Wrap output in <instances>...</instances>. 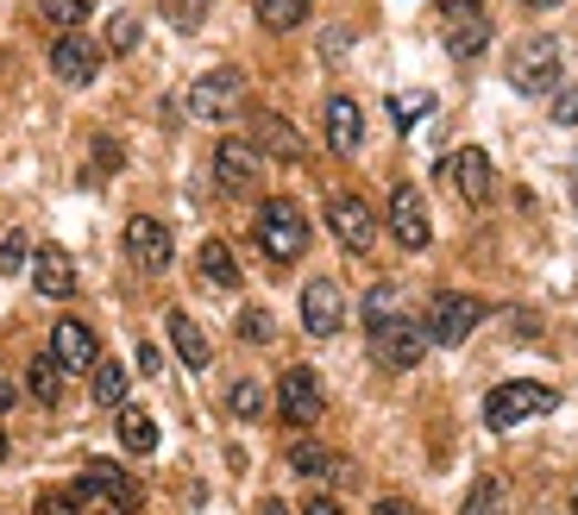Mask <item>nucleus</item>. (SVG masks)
Segmentation results:
<instances>
[{
    "instance_id": "nucleus-1",
    "label": "nucleus",
    "mask_w": 578,
    "mask_h": 515,
    "mask_svg": "<svg viewBox=\"0 0 578 515\" xmlns=\"http://www.w3.org/2000/svg\"><path fill=\"white\" fill-rule=\"evenodd\" d=\"M554 390L547 383H497L491 396H484V428L491 434H509V428H522V421H540V415H554Z\"/></svg>"
},
{
    "instance_id": "nucleus-2",
    "label": "nucleus",
    "mask_w": 578,
    "mask_h": 515,
    "mask_svg": "<svg viewBox=\"0 0 578 515\" xmlns=\"http://www.w3.org/2000/svg\"><path fill=\"white\" fill-rule=\"evenodd\" d=\"M258 246H265L270 265H296V258L309 251V220H302V208L283 202V195H270L265 208H258Z\"/></svg>"
},
{
    "instance_id": "nucleus-3",
    "label": "nucleus",
    "mask_w": 578,
    "mask_h": 515,
    "mask_svg": "<svg viewBox=\"0 0 578 515\" xmlns=\"http://www.w3.org/2000/svg\"><path fill=\"white\" fill-rule=\"evenodd\" d=\"M371 327V359L390 364V371H415L427 359V327L415 315H384V321H365Z\"/></svg>"
},
{
    "instance_id": "nucleus-4",
    "label": "nucleus",
    "mask_w": 578,
    "mask_h": 515,
    "mask_svg": "<svg viewBox=\"0 0 578 515\" xmlns=\"http://www.w3.org/2000/svg\"><path fill=\"white\" fill-rule=\"evenodd\" d=\"M559 63H566L559 39H547V32H540V39H522V44H516V58H509V82H516L522 95H554L559 76H566Z\"/></svg>"
},
{
    "instance_id": "nucleus-5",
    "label": "nucleus",
    "mask_w": 578,
    "mask_h": 515,
    "mask_svg": "<svg viewBox=\"0 0 578 515\" xmlns=\"http://www.w3.org/2000/svg\"><path fill=\"white\" fill-rule=\"evenodd\" d=\"M76 503H107L114 515H133L145 503V491L133 484V472H120L114 459H89L76 477Z\"/></svg>"
},
{
    "instance_id": "nucleus-6",
    "label": "nucleus",
    "mask_w": 578,
    "mask_h": 515,
    "mask_svg": "<svg viewBox=\"0 0 578 515\" xmlns=\"http://www.w3.org/2000/svg\"><path fill=\"white\" fill-rule=\"evenodd\" d=\"M484 321V302L478 296H460V289H441L434 302H427V340L434 346H465L472 340V327Z\"/></svg>"
},
{
    "instance_id": "nucleus-7",
    "label": "nucleus",
    "mask_w": 578,
    "mask_h": 515,
    "mask_svg": "<svg viewBox=\"0 0 578 515\" xmlns=\"http://www.w3.org/2000/svg\"><path fill=\"white\" fill-rule=\"evenodd\" d=\"M390 233H396L403 251H422L427 239H434V220H427V202L415 183H396V189H390Z\"/></svg>"
},
{
    "instance_id": "nucleus-8",
    "label": "nucleus",
    "mask_w": 578,
    "mask_h": 515,
    "mask_svg": "<svg viewBox=\"0 0 578 515\" xmlns=\"http://www.w3.org/2000/svg\"><path fill=\"white\" fill-rule=\"evenodd\" d=\"M126 258H133L138 270H171V258H176V239H171V227L164 220H152V214H133L126 220Z\"/></svg>"
},
{
    "instance_id": "nucleus-9",
    "label": "nucleus",
    "mask_w": 578,
    "mask_h": 515,
    "mask_svg": "<svg viewBox=\"0 0 578 515\" xmlns=\"http://www.w3.org/2000/svg\"><path fill=\"white\" fill-rule=\"evenodd\" d=\"M258 171H265V152H258L251 138H220V145H214V183L227 195H246L251 183H258Z\"/></svg>"
},
{
    "instance_id": "nucleus-10",
    "label": "nucleus",
    "mask_w": 578,
    "mask_h": 515,
    "mask_svg": "<svg viewBox=\"0 0 578 515\" xmlns=\"http://www.w3.org/2000/svg\"><path fill=\"white\" fill-rule=\"evenodd\" d=\"M239 95H246V76L220 63V70H208V76H195V89H189V120H227Z\"/></svg>"
},
{
    "instance_id": "nucleus-11",
    "label": "nucleus",
    "mask_w": 578,
    "mask_h": 515,
    "mask_svg": "<svg viewBox=\"0 0 578 515\" xmlns=\"http://www.w3.org/2000/svg\"><path fill=\"white\" fill-rule=\"evenodd\" d=\"M340 321H347V289L333 277H309L302 284V327L314 340H328V333H340Z\"/></svg>"
},
{
    "instance_id": "nucleus-12",
    "label": "nucleus",
    "mask_w": 578,
    "mask_h": 515,
    "mask_svg": "<svg viewBox=\"0 0 578 515\" xmlns=\"http://www.w3.org/2000/svg\"><path fill=\"white\" fill-rule=\"evenodd\" d=\"M51 76L70 82V89H89L101 76V44H89L82 32H58L51 44Z\"/></svg>"
},
{
    "instance_id": "nucleus-13",
    "label": "nucleus",
    "mask_w": 578,
    "mask_h": 515,
    "mask_svg": "<svg viewBox=\"0 0 578 515\" xmlns=\"http://www.w3.org/2000/svg\"><path fill=\"white\" fill-rule=\"evenodd\" d=\"M277 409H283V421H296V428L321 421V378H314L309 364H289L283 371V383H277Z\"/></svg>"
},
{
    "instance_id": "nucleus-14",
    "label": "nucleus",
    "mask_w": 578,
    "mask_h": 515,
    "mask_svg": "<svg viewBox=\"0 0 578 515\" xmlns=\"http://www.w3.org/2000/svg\"><path fill=\"white\" fill-rule=\"evenodd\" d=\"M328 227H333V239H340L347 251H371V239H378V220H371V208L359 202V195H333Z\"/></svg>"
},
{
    "instance_id": "nucleus-15",
    "label": "nucleus",
    "mask_w": 578,
    "mask_h": 515,
    "mask_svg": "<svg viewBox=\"0 0 578 515\" xmlns=\"http://www.w3.org/2000/svg\"><path fill=\"white\" fill-rule=\"evenodd\" d=\"M446 183L460 189V202H491V157L478 152V145H460V152L446 157Z\"/></svg>"
},
{
    "instance_id": "nucleus-16",
    "label": "nucleus",
    "mask_w": 578,
    "mask_h": 515,
    "mask_svg": "<svg viewBox=\"0 0 578 515\" xmlns=\"http://www.w3.org/2000/svg\"><path fill=\"white\" fill-rule=\"evenodd\" d=\"M51 359H58L63 371H95L101 346H95V333H89V321H58L51 327Z\"/></svg>"
},
{
    "instance_id": "nucleus-17",
    "label": "nucleus",
    "mask_w": 578,
    "mask_h": 515,
    "mask_svg": "<svg viewBox=\"0 0 578 515\" xmlns=\"http://www.w3.org/2000/svg\"><path fill=\"white\" fill-rule=\"evenodd\" d=\"M251 145L270 152V157H283V164H302V157H309V138L296 133L283 114H258V120H251Z\"/></svg>"
},
{
    "instance_id": "nucleus-18",
    "label": "nucleus",
    "mask_w": 578,
    "mask_h": 515,
    "mask_svg": "<svg viewBox=\"0 0 578 515\" xmlns=\"http://www.w3.org/2000/svg\"><path fill=\"white\" fill-rule=\"evenodd\" d=\"M32 284H39V296H51V302L76 296V265H70V251H58V246L32 251Z\"/></svg>"
},
{
    "instance_id": "nucleus-19",
    "label": "nucleus",
    "mask_w": 578,
    "mask_h": 515,
    "mask_svg": "<svg viewBox=\"0 0 578 515\" xmlns=\"http://www.w3.org/2000/svg\"><path fill=\"white\" fill-rule=\"evenodd\" d=\"M328 145L340 157H359V145H365V114H359V101L352 95L328 101Z\"/></svg>"
},
{
    "instance_id": "nucleus-20",
    "label": "nucleus",
    "mask_w": 578,
    "mask_h": 515,
    "mask_svg": "<svg viewBox=\"0 0 578 515\" xmlns=\"http://www.w3.org/2000/svg\"><path fill=\"white\" fill-rule=\"evenodd\" d=\"M164 327H171V346H176V359L189 364V371H208V359H214V346H208V333L176 308V315H164Z\"/></svg>"
},
{
    "instance_id": "nucleus-21",
    "label": "nucleus",
    "mask_w": 578,
    "mask_h": 515,
    "mask_svg": "<svg viewBox=\"0 0 578 515\" xmlns=\"http://www.w3.org/2000/svg\"><path fill=\"white\" fill-rule=\"evenodd\" d=\"M195 265H202V284L208 289H239V277H246V270H239V258H233V246L227 239H208V246L195 251Z\"/></svg>"
},
{
    "instance_id": "nucleus-22",
    "label": "nucleus",
    "mask_w": 578,
    "mask_h": 515,
    "mask_svg": "<svg viewBox=\"0 0 578 515\" xmlns=\"http://www.w3.org/2000/svg\"><path fill=\"white\" fill-rule=\"evenodd\" d=\"M484 44H491V20H484V13H453V20H446V51H453V58H478Z\"/></svg>"
},
{
    "instance_id": "nucleus-23",
    "label": "nucleus",
    "mask_w": 578,
    "mask_h": 515,
    "mask_svg": "<svg viewBox=\"0 0 578 515\" xmlns=\"http://www.w3.org/2000/svg\"><path fill=\"white\" fill-rule=\"evenodd\" d=\"M114 428H120V446H126V453H138V459L157 453V421L145 415V409L120 402V421H114Z\"/></svg>"
},
{
    "instance_id": "nucleus-24",
    "label": "nucleus",
    "mask_w": 578,
    "mask_h": 515,
    "mask_svg": "<svg viewBox=\"0 0 578 515\" xmlns=\"http://www.w3.org/2000/svg\"><path fill=\"white\" fill-rule=\"evenodd\" d=\"M89 390H95L101 409H120V402H126V390H133V371H126L120 359H101L95 371H89Z\"/></svg>"
},
{
    "instance_id": "nucleus-25",
    "label": "nucleus",
    "mask_w": 578,
    "mask_h": 515,
    "mask_svg": "<svg viewBox=\"0 0 578 515\" xmlns=\"http://www.w3.org/2000/svg\"><path fill=\"white\" fill-rule=\"evenodd\" d=\"M25 390H32L44 409H58V402H63V364L51 359V352H44V359H32V364H25Z\"/></svg>"
},
{
    "instance_id": "nucleus-26",
    "label": "nucleus",
    "mask_w": 578,
    "mask_h": 515,
    "mask_svg": "<svg viewBox=\"0 0 578 515\" xmlns=\"http://www.w3.org/2000/svg\"><path fill=\"white\" fill-rule=\"evenodd\" d=\"M460 515H509V484H503V477H478V484L465 491Z\"/></svg>"
},
{
    "instance_id": "nucleus-27",
    "label": "nucleus",
    "mask_w": 578,
    "mask_h": 515,
    "mask_svg": "<svg viewBox=\"0 0 578 515\" xmlns=\"http://www.w3.org/2000/svg\"><path fill=\"white\" fill-rule=\"evenodd\" d=\"M314 13V0H258V25L265 32H296Z\"/></svg>"
},
{
    "instance_id": "nucleus-28",
    "label": "nucleus",
    "mask_w": 578,
    "mask_h": 515,
    "mask_svg": "<svg viewBox=\"0 0 578 515\" xmlns=\"http://www.w3.org/2000/svg\"><path fill=\"white\" fill-rule=\"evenodd\" d=\"M39 13L58 25V32H82V20L95 13V0H39Z\"/></svg>"
},
{
    "instance_id": "nucleus-29",
    "label": "nucleus",
    "mask_w": 578,
    "mask_h": 515,
    "mask_svg": "<svg viewBox=\"0 0 578 515\" xmlns=\"http://www.w3.org/2000/svg\"><path fill=\"white\" fill-rule=\"evenodd\" d=\"M157 13H164L176 32H202V20H208V0H157Z\"/></svg>"
},
{
    "instance_id": "nucleus-30",
    "label": "nucleus",
    "mask_w": 578,
    "mask_h": 515,
    "mask_svg": "<svg viewBox=\"0 0 578 515\" xmlns=\"http://www.w3.org/2000/svg\"><path fill=\"white\" fill-rule=\"evenodd\" d=\"M227 409H233V415H239V421H258V415H265V383L239 378V383H233V390H227Z\"/></svg>"
},
{
    "instance_id": "nucleus-31",
    "label": "nucleus",
    "mask_w": 578,
    "mask_h": 515,
    "mask_svg": "<svg viewBox=\"0 0 578 515\" xmlns=\"http://www.w3.org/2000/svg\"><path fill=\"white\" fill-rule=\"evenodd\" d=\"M390 114H396V126H415V120H427L434 114V95H415V89H403V95H390Z\"/></svg>"
},
{
    "instance_id": "nucleus-32",
    "label": "nucleus",
    "mask_w": 578,
    "mask_h": 515,
    "mask_svg": "<svg viewBox=\"0 0 578 515\" xmlns=\"http://www.w3.org/2000/svg\"><path fill=\"white\" fill-rule=\"evenodd\" d=\"M289 472H296V477H328L333 459L321 453V446H309V440H302V446H289Z\"/></svg>"
},
{
    "instance_id": "nucleus-33",
    "label": "nucleus",
    "mask_w": 578,
    "mask_h": 515,
    "mask_svg": "<svg viewBox=\"0 0 578 515\" xmlns=\"http://www.w3.org/2000/svg\"><path fill=\"white\" fill-rule=\"evenodd\" d=\"M270 333H277L270 308H246V315H239V340L246 346H270Z\"/></svg>"
},
{
    "instance_id": "nucleus-34",
    "label": "nucleus",
    "mask_w": 578,
    "mask_h": 515,
    "mask_svg": "<svg viewBox=\"0 0 578 515\" xmlns=\"http://www.w3.org/2000/svg\"><path fill=\"white\" fill-rule=\"evenodd\" d=\"M25 265H32V239H25L20 227H13L7 239H0V270L13 277V270H25Z\"/></svg>"
},
{
    "instance_id": "nucleus-35",
    "label": "nucleus",
    "mask_w": 578,
    "mask_h": 515,
    "mask_svg": "<svg viewBox=\"0 0 578 515\" xmlns=\"http://www.w3.org/2000/svg\"><path fill=\"white\" fill-rule=\"evenodd\" d=\"M133 44H138V20H133V13H114V20H107V51H114V58H126Z\"/></svg>"
},
{
    "instance_id": "nucleus-36",
    "label": "nucleus",
    "mask_w": 578,
    "mask_h": 515,
    "mask_svg": "<svg viewBox=\"0 0 578 515\" xmlns=\"http://www.w3.org/2000/svg\"><path fill=\"white\" fill-rule=\"evenodd\" d=\"M554 126H578V89H554Z\"/></svg>"
},
{
    "instance_id": "nucleus-37",
    "label": "nucleus",
    "mask_w": 578,
    "mask_h": 515,
    "mask_svg": "<svg viewBox=\"0 0 578 515\" xmlns=\"http://www.w3.org/2000/svg\"><path fill=\"white\" fill-rule=\"evenodd\" d=\"M39 515H82V503H76V491H44Z\"/></svg>"
},
{
    "instance_id": "nucleus-38",
    "label": "nucleus",
    "mask_w": 578,
    "mask_h": 515,
    "mask_svg": "<svg viewBox=\"0 0 578 515\" xmlns=\"http://www.w3.org/2000/svg\"><path fill=\"white\" fill-rule=\"evenodd\" d=\"M371 515H415V509H409L403 496H378V503H371Z\"/></svg>"
},
{
    "instance_id": "nucleus-39",
    "label": "nucleus",
    "mask_w": 578,
    "mask_h": 515,
    "mask_svg": "<svg viewBox=\"0 0 578 515\" xmlns=\"http://www.w3.org/2000/svg\"><path fill=\"white\" fill-rule=\"evenodd\" d=\"M302 515H347V509H340L333 496H314V503H309V509H302Z\"/></svg>"
},
{
    "instance_id": "nucleus-40",
    "label": "nucleus",
    "mask_w": 578,
    "mask_h": 515,
    "mask_svg": "<svg viewBox=\"0 0 578 515\" xmlns=\"http://www.w3.org/2000/svg\"><path fill=\"white\" fill-rule=\"evenodd\" d=\"M446 7V20H453V13H478V0H441Z\"/></svg>"
},
{
    "instance_id": "nucleus-41",
    "label": "nucleus",
    "mask_w": 578,
    "mask_h": 515,
    "mask_svg": "<svg viewBox=\"0 0 578 515\" xmlns=\"http://www.w3.org/2000/svg\"><path fill=\"white\" fill-rule=\"evenodd\" d=\"M13 396H20V390H13V383L0 378V415H7V409H13Z\"/></svg>"
},
{
    "instance_id": "nucleus-42",
    "label": "nucleus",
    "mask_w": 578,
    "mask_h": 515,
    "mask_svg": "<svg viewBox=\"0 0 578 515\" xmlns=\"http://www.w3.org/2000/svg\"><path fill=\"white\" fill-rule=\"evenodd\" d=\"M258 515H289V509L277 503V496H265V503H258Z\"/></svg>"
},
{
    "instance_id": "nucleus-43",
    "label": "nucleus",
    "mask_w": 578,
    "mask_h": 515,
    "mask_svg": "<svg viewBox=\"0 0 578 515\" xmlns=\"http://www.w3.org/2000/svg\"><path fill=\"white\" fill-rule=\"evenodd\" d=\"M522 7H535V13H547V7H559V0H522Z\"/></svg>"
},
{
    "instance_id": "nucleus-44",
    "label": "nucleus",
    "mask_w": 578,
    "mask_h": 515,
    "mask_svg": "<svg viewBox=\"0 0 578 515\" xmlns=\"http://www.w3.org/2000/svg\"><path fill=\"white\" fill-rule=\"evenodd\" d=\"M572 208H578V164H572Z\"/></svg>"
},
{
    "instance_id": "nucleus-45",
    "label": "nucleus",
    "mask_w": 578,
    "mask_h": 515,
    "mask_svg": "<svg viewBox=\"0 0 578 515\" xmlns=\"http://www.w3.org/2000/svg\"><path fill=\"white\" fill-rule=\"evenodd\" d=\"M0 459H7V434H0Z\"/></svg>"
}]
</instances>
